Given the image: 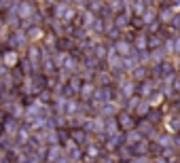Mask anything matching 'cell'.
I'll return each instance as SVG.
<instances>
[{
    "label": "cell",
    "mask_w": 180,
    "mask_h": 163,
    "mask_svg": "<svg viewBox=\"0 0 180 163\" xmlns=\"http://www.w3.org/2000/svg\"><path fill=\"white\" fill-rule=\"evenodd\" d=\"M151 59L155 61V64H161V61H165V49H155L153 53H148Z\"/></svg>",
    "instance_id": "1"
},
{
    "label": "cell",
    "mask_w": 180,
    "mask_h": 163,
    "mask_svg": "<svg viewBox=\"0 0 180 163\" xmlns=\"http://www.w3.org/2000/svg\"><path fill=\"white\" fill-rule=\"evenodd\" d=\"M144 72H146V70H144V68H138V70H133V76H138V79H142V76H144Z\"/></svg>",
    "instance_id": "5"
},
{
    "label": "cell",
    "mask_w": 180,
    "mask_h": 163,
    "mask_svg": "<svg viewBox=\"0 0 180 163\" xmlns=\"http://www.w3.org/2000/svg\"><path fill=\"white\" fill-rule=\"evenodd\" d=\"M169 17H172V11H169L168 7H163V9L159 11V23H165Z\"/></svg>",
    "instance_id": "2"
},
{
    "label": "cell",
    "mask_w": 180,
    "mask_h": 163,
    "mask_svg": "<svg viewBox=\"0 0 180 163\" xmlns=\"http://www.w3.org/2000/svg\"><path fill=\"white\" fill-rule=\"evenodd\" d=\"M153 2H155V0H144V4H153Z\"/></svg>",
    "instance_id": "8"
},
{
    "label": "cell",
    "mask_w": 180,
    "mask_h": 163,
    "mask_svg": "<svg viewBox=\"0 0 180 163\" xmlns=\"http://www.w3.org/2000/svg\"><path fill=\"white\" fill-rule=\"evenodd\" d=\"M119 49L123 51V53H127V51H129V45H127V43H121V45H119Z\"/></svg>",
    "instance_id": "7"
},
{
    "label": "cell",
    "mask_w": 180,
    "mask_h": 163,
    "mask_svg": "<svg viewBox=\"0 0 180 163\" xmlns=\"http://www.w3.org/2000/svg\"><path fill=\"white\" fill-rule=\"evenodd\" d=\"M153 85H151V81H144V85H142V93H144V97H148L151 93H153Z\"/></svg>",
    "instance_id": "3"
},
{
    "label": "cell",
    "mask_w": 180,
    "mask_h": 163,
    "mask_svg": "<svg viewBox=\"0 0 180 163\" xmlns=\"http://www.w3.org/2000/svg\"><path fill=\"white\" fill-rule=\"evenodd\" d=\"M172 25H174V28H180V15H176V17L172 19Z\"/></svg>",
    "instance_id": "6"
},
{
    "label": "cell",
    "mask_w": 180,
    "mask_h": 163,
    "mask_svg": "<svg viewBox=\"0 0 180 163\" xmlns=\"http://www.w3.org/2000/svg\"><path fill=\"white\" fill-rule=\"evenodd\" d=\"M148 47H159V36H151L148 38Z\"/></svg>",
    "instance_id": "4"
}]
</instances>
